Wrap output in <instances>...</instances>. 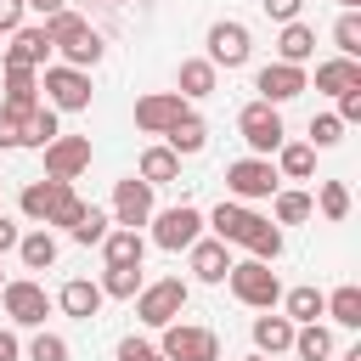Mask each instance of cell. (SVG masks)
<instances>
[{
  "instance_id": "10",
  "label": "cell",
  "mask_w": 361,
  "mask_h": 361,
  "mask_svg": "<svg viewBox=\"0 0 361 361\" xmlns=\"http://www.w3.org/2000/svg\"><path fill=\"white\" fill-rule=\"evenodd\" d=\"M152 243L164 248V254H180V248H192L197 237H203V214L192 209V203H175V209H158L152 220Z\"/></svg>"
},
{
  "instance_id": "30",
  "label": "cell",
  "mask_w": 361,
  "mask_h": 361,
  "mask_svg": "<svg viewBox=\"0 0 361 361\" xmlns=\"http://www.w3.org/2000/svg\"><path fill=\"white\" fill-rule=\"evenodd\" d=\"M135 175L147 180V186H169V180H180V158L158 141V147H147L141 152V164H135Z\"/></svg>"
},
{
  "instance_id": "37",
  "label": "cell",
  "mask_w": 361,
  "mask_h": 361,
  "mask_svg": "<svg viewBox=\"0 0 361 361\" xmlns=\"http://www.w3.org/2000/svg\"><path fill=\"white\" fill-rule=\"evenodd\" d=\"M310 203H316V209H322V220H333V226H338V220H350V186H344V180H322Z\"/></svg>"
},
{
  "instance_id": "24",
  "label": "cell",
  "mask_w": 361,
  "mask_h": 361,
  "mask_svg": "<svg viewBox=\"0 0 361 361\" xmlns=\"http://www.w3.org/2000/svg\"><path fill=\"white\" fill-rule=\"evenodd\" d=\"M282 350H293V322L276 310L254 316V355H282Z\"/></svg>"
},
{
  "instance_id": "4",
  "label": "cell",
  "mask_w": 361,
  "mask_h": 361,
  "mask_svg": "<svg viewBox=\"0 0 361 361\" xmlns=\"http://www.w3.org/2000/svg\"><path fill=\"white\" fill-rule=\"evenodd\" d=\"M226 282H231V293H237L248 310H276V305H282V282H276V271L259 265V259H231Z\"/></svg>"
},
{
  "instance_id": "20",
  "label": "cell",
  "mask_w": 361,
  "mask_h": 361,
  "mask_svg": "<svg viewBox=\"0 0 361 361\" xmlns=\"http://www.w3.org/2000/svg\"><path fill=\"white\" fill-rule=\"evenodd\" d=\"M17 135H23V147H34V152H39V147H51V141L62 135V113L39 102V107H28V113L17 118Z\"/></svg>"
},
{
  "instance_id": "44",
  "label": "cell",
  "mask_w": 361,
  "mask_h": 361,
  "mask_svg": "<svg viewBox=\"0 0 361 361\" xmlns=\"http://www.w3.org/2000/svg\"><path fill=\"white\" fill-rule=\"evenodd\" d=\"M23 17H28V6H23V0H0V34L23 28Z\"/></svg>"
},
{
  "instance_id": "25",
  "label": "cell",
  "mask_w": 361,
  "mask_h": 361,
  "mask_svg": "<svg viewBox=\"0 0 361 361\" xmlns=\"http://www.w3.org/2000/svg\"><path fill=\"white\" fill-rule=\"evenodd\" d=\"M355 85H361V62H350V56L316 62V90H322V96H344V90H355Z\"/></svg>"
},
{
  "instance_id": "45",
  "label": "cell",
  "mask_w": 361,
  "mask_h": 361,
  "mask_svg": "<svg viewBox=\"0 0 361 361\" xmlns=\"http://www.w3.org/2000/svg\"><path fill=\"white\" fill-rule=\"evenodd\" d=\"M23 147V135H17V118L11 113H0V152H17Z\"/></svg>"
},
{
  "instance_id": "34",
  "label": "cell",
  "mask_w": 361,
  "mask_h": 361,
  "mask_svg": "<svg viewBox=\"0 0 361 361\" xmlns=\"http://www.w3.org/2000/svg\"><path fill=\"white\" fill-rule=\"evenodd\" d=\"M293 355H299V361H333V333H327L322 322L293 327Z\"/></svg>"
},
{
  "instance_id": "13",
  "label": "cell",
  "mask_w": 361,
  "mask_h": 361,
  "mask_svg": "<svg viewBox=\"0 0 361 361\" xmlns=\"http://www.w3.org/2000/svg\"><path fill=\"white\" fill-rule=\"evenodd\" d=\"M45 152V180H79L90 169V135H56Z\"/></svg>"
},
{
  "instance_id": "41",
  "label": "cell",
  "mask_w": 361,
  "mask_h": 361,
  "mask_svg": "<svg viewBox=\"0 0 361 361\" xmlns=\"http://www.w3.org/2000/svg\"><path fill=\"white\" fill-rule=\"evenodd\" d=\"M338 141H344V124H338L333 113H316V118H310V147L327 152V147H338Z\"/></svg>"
},
{
  "instance_id": "15",
  "label": "cell",
  "mask_w": 361,
  "mask_h": 361,
  "mask_svg": "<svg viewBox=\"0 0 361 361\" xmlns=\"http://www.w3.org/2000/svg\"><path fill=\"white\" fill-rule=\"evenodd\" d=\"M186 113H192V107H186L175 90H152V96H141V102H135V130H141V135H164V130H169V124H180Z\"/></svg>"
},
{
  "instance_id": "42",
  "label": "cell",
  "mask_w": 361,
  "mask_h": 361,
  "mask_svg": "<svg viewBox=\"0 0 361 361\" xmlns=\"http://www.w3.org/2000/svg\"><path fill=\"white\" fill-rule=\"evenodd\" d=\"M118 361H164V355H158V344H147V338H118Z\"/></svg>"
},
{
  "instance_id": "8",
  "label": "cell",
  "mask_w": 361,
  "mask_h": 361,
  "mask_svg": "<svg viewBox=\"0 0 361 361\" xmlns=\"http://www.w3.org/2000/svg\"><path fill=\"white\" fill-rule=\"evenodd\" d=\"M276 186H282V175H276L271 158H237V164H226V192H231V203H259V197H271Z\"/></svg>"
},
{
  "instance_id": "23",
  "label": "cell",
  "mask_w": 361,
  "mask_h": 361,
  "mask_svg": "<svg viewBox=\"0 0 361 361\" xmlns=\"http://www.w3.org/2000/svg\"><path fill=\"white\" fill-rule=\"evenodd\" d=\"M56 305H62V316H73V322H90V316L102 310V288H96L90 276H73V282H62Z\"/></svg>"
},
{
  "instance_id": "33",
  "label": "cell",
  "mask_w": 361,
  "mask_h": 361,
  "mask_svg": "<svg viewBox=\"0 0 361 361\" xmlns=\"http://www.w3.org/2000/svg\"><path fill=\"white\" fill-rule=\"evenodd\" d=\"M102 254H107V265H141V259H147V237L113 226V231L102 237Z\"/></svg>"
},
{
  "instance_id": "17",
  "label": "cell",
  "mask_w": 361,
  "mask_h": 361,
  "mask_svg": "<svg viewBox=\"0 0 361 361\" xmlns=\"http://www.w3.org/2000/svg\"><path fill=\"white\" fill-rule=\"evenodd\" d=\"M254 220H259V214H254L248 203H231V197H226V203H214V214H203V231H209L214 243H226V248H231V243H243V237H248V226H254Z\"/></svg>"
},
{
  "instance_id": "1",
  "label": "cell",
  "mask_w": 361,
  "mask_h": 361,
  "mask_svg": "<svg viewBox=\"0 0 361 361\" xmlns=\"http://www.w3.org/2000/svg\"><path fill=\"white\" fill-rule=\"evenodd\" d=\"M85 209H90V203L73 192V180H28V186H23V214H28L34 226H62V231H73Z\"/></svg>"
},
{
  "instance_id": "27",
  "label": "cell",
  "mask_w": 361,
  "mask_h": 361,
  "mask_svg": "<svg viewBox=\"0 0 361 361\" xmlns=\"http://www.w3.org/2000/svg\"><path fill=\"white\" fill-rule=\"evenodd\" d=\"M237 248H248V259H259V265H276V259H282V226L259 214V220L248 226V237H243Z\"/></svg>"
},
{
  "instance_id": "36",
  "label": "cell",
  "mask_w": 361,
  "mask_h": 361,
  "mask_svg": "<svg viewBox=\"0 0 361 361\" xmlns=\"http://www.w3.org/2000/svg\"><path fill=\"white\" fill-rule=\"evenodd\" d=\"M327 316H333L338 327H350V333H355V327H361V288H355V282L333 288V293H327Z\"/></svg>"
},
{
  "instance_id": "53",
  "label": "cell",
  "mask_w": 361,
  "mask_h": 361,
  "mask_svg": "<svg viewBox=\"0 0 361 361\" xmlns=\"http://www.w3.org/2000/svg\"><path fill=\"white\" fill-rule=\"evenodd\" d=\"M102 6H113V0H102Z\"/></svg>"
},
{
  "instance_id": "43",
  "label": "cell",
  "mask_w": 361,
  "mask_h": 361,
  "mask_svg": "<svg viewBox=\"0 0 361 361\" xmlns=\"http://www.w3.org/2000/svg\"><path fill=\"white\" fill-rule=\"evenodd\" d=\"M259 6H265L271 23H299V6H305V0H259Z\"/></svg>"
},
{
  "instance_id": "46",
  "label": "cell",
  "mask_w": 361,
  "mask_h": 361,
  "mask_svg": "<svg viewBox=\"0 0 361 361\" xmlns=\"http://www.w3.org/2000/svg\"><path fill=\"white\" fill-rule=\"evenodd\" d=\"M0 361H23V338H17V327H0Z\"/></svg>"
},
{
  "instance_id": "32",
  "label": "cell",
  "mask_w": 361,
  "mask_h": 361,
  "mask_svg": "<svg viewBox=\"0 0 361 361\" xmlns=\"http://www.w3.org/2000/svg\"><path fill=\"white\" fill-rule=\"evenodd\" d=\"M310 214H316L310 192H293V186H276V192H271V220H276V226H305Z\"/></svg>"
},
{
  "instance_id": "18",
  "label": "cell",
  "mask_w": 361,
  "mask_h": 361,
  "mask_svg": "<svg viewBox=\"0 0 361 361\" xmlns=\"http://www.w3.org/2000/svg\"><path fill=\"white\" fill-rule=\"evenodd\" d=\"M0 68H6V102H0V113L23 118L28 107H39V73L34 68H11V62H0Z\"/></svg>"
},
{
  "instance_id": "5",
  "label": "cell",
  "mask_w": 361,
  "mask_h": 361,
  "mask_svg": "<svg viewBox=\"0 0 361 361\" xmlns=\"http://www.w3.org/2000/svg\"><path fill=\"white\" fill-rule=\"evenodd\" d=\"M39 90H45V107H56V113H85V107H90V73H85V68L45 62Z\"/></svg>"
},
{
  "instance_id": "47",
  "label": "cell",
  "mask_w": 361,
  "mask_h": 361,
  "mask_svg": "<svg viewBox=\"0 0 361 361\" xmlns=\"http://www.w3.org/2000/svg\"><path fill=\"white\" fill-rule=\"evenodd\" d=\"M17 237H23V226H17L11 214H0V254H11V248H17Z\"/></svg>"
},
{
  "instance_id": "38",
  "label": "cell",
  "mask_w": 361,
  "mask_h": 361,
  "mask_svg": "<svg viewBox=\"0 0 361 361\" xmlns=\"http://www.w3.org/2000/svg\"><path fill=\"white\" fill-rule=\"evenodd\" d=\"M107 231H113V214H107V209H96V203H90V209H85V214H79V226H73V231H68V237H73V243H79V248H102V237H107Z\"/></svg>"
},
{
  "instance_id": "9",
  "label": "cell",
  "mask_w": 361,
  "mask_h": 361,
  "mask_svg": "<svg viewBox=\"0 0 361 361\" xmlns=\"http://www.w3.org/2000/svg\"><path fill=\"white\" fill-rule=\"evenodd\" d=\"M237 130H243V141H248V158H271V152L288 141L282 113H276V107H265V102H248V107L237 113Z\"/></svg>"
},
{
  "instance_id": "3",
  "label": "cell",
  "mask_w": 361,
  "mask_h": 361,
  "mask_svg": "<svg viewBox=\"0 0 361 361\" xmlns=\"http://www.w3.org/2000/svg\"><path fill=\"white\" fill-rule=\"evenodd\" d=\"M186 299H192V288H186L180 276H158V282H147L130 305H135V322H141V327H169V322H180Z\"/></svg>"
},
{
  "instance_id": "49",
  "label": "cell",
  "mask_w": 361,
  "mask_h": 361,
  "mask_svg": "<svg viewBox=\"0 0 361 361\" xmlns=\"http://www.w3.org/2000/svg\"><path fill=\"white\" fill-rule=\"evenodd\" d=\"M338 361H361V350H350V355H338Z\"/></svg>"
},
{
  "instance_id": "28",
  "label": "cell",
  "mask_w": 361,
  "mask_h": 361,
  "mask_svg": "<svg viewBox=\"0 0 361 361\" xmlns=\"http://www.w3.org/2000/svg\"><path fill=\"white\" fill-rule=\"evenodd\" d=\"M17 259H23L28 271H51V265H56V237H51V226L23 231V237H17Z\"/></svg>"
},
{
  "instance_id": "51",
  "label": "cell",
  "mask_w": 361,
  "mask_h": 361,
  "mask_svg": "<svg viewBox=\"0 0 361 361\" xmlns=\"http://www.w3.org/2000/svg\"><path fill=\"white\" fill-rule=\"evenodd\" d=\"M248 361H271V355H248Z\"/></svg>"
},
{
  "instance_id": "35",
  "label": "cell",
  "mask_w": 361,
  "mask_h": 361,
  "mask_svg": "<svg viewBox=\"0 0 361 361\" xmlns=\"http://www.w3.org/2000/svg\"><path fill=\"white\" fill-rule=\"evenodd\" d=\"M96 288H102V299H135L147 282H141V265H107Z\"/></svg>"
},
{
  "instance_id": "48",
  "label": "cell",
  "mask_w": 361,
  "mask_h": 361,
  "mask_svg": "<svg viewBox=\"0 0 361 361\" xmlns=\"http://www.w3.org/2000/svg\"><path fill=\"white\" fill-rule=\"evenodd\" d=\"M23 6H28V11H39V23H45V17H56V11H68V0H23Z\"/></svg>"
},
{
  "instance_id": "29",
  "label": "cell",
  "mask_w": 361,
  "mask_h": 361,
  "mask_svg": "<svg viewBox=\"0 0 361 361\" xmlns=\"http://www.w3.org/2000/svg\"><path fill=\"white\" fill-rule=\"evenodd\" d=\"M282 316H288L293 327H305V322L327 316V293L310 288V282H305V288H288V293H282Z\"/></svg>"
},
{
  "instance_id": "31",
  "label": "cell",
  "mask_w": 361,
  "mask_h": 361,
  "mask_svg": "<svg viewBox=\"0 0 361 361\" xmlns=\"http://www.w3.org/2000/svg\"><path fill=\"white\" fill-rule=\"evenodd\" d=\"M276 175L282 180H310L316 175V147L310 141H282L276 147Z\"/></svg>"
},
{
  "instance_id": "52",
  "label": "cell",
  "mask_w": 361,
  "mask_h": 361,
  "mask_svg": "<svg viewBox=\"0 0 361 361\" xmlns=\"http://www.w3.org/2000/svg\"><path fill=\"white\" fill-rule=\"evenodd\" d=\"M135 6H152V0H135Z\"/></svg>"
},
{
  "instance_id": "19",
  "label": "cell",
  "mask_w": 361,
  "mask_h": 361,
  "mask_svg": "<svg viewBox=\"0 0 361 361\" xmlns=\"http://www.w3.org/2000/svg\"><path fill=\"white\" fill-rule=\"evenodd\" d=\"M186 259H192V276L197 282H226V271H231V248L214 243V237H197L186 248Z\"/></svg>"
},
{
  "instance_id": "12",
  "label": "cell",
  "mask_w": 361,
  "mask_h": 361,
  "mask_svg": "<svg viewBox=\"0 0 361 361\" xmlns=\"http://www.w3.org/2000/svg\"><path fill=\"white\" fill-rule=\"evenodd\" d=\"M107 214H113V226L141 231V226L158 214V209H152V186H147L141 175H124V180L113 186V209H107Z\"/></svg>"
},
{
  "instance_id": "7",
  "label": "cell",
  "mask_w": 361,
  "mask_h": 361,
  "mask_svg": "<svg viewBox=\"0 0 361 361\" xmlns=\"http://www.w3.org/2000/svg\"><path fill=\"white\" fill-rule=\"evenodd\" d=\"M209 68L220 73V68H243L248 56H254V34H248V23H237V17H220V23H209Z\"/></svg>"
},
{
  "instance_id": "54",
  "label": "cell",
  "mask_w": 361,
  "mask_h": 361,
  "mask_svg": "<svg viewBox=\"0 0 361 361\" xmlns=\"http://www.w3.org/2000/svg\"><path fill=\"white\" fill-rule=\"evenodd\" d=\"M0 288H6V276H0Z\"/></svg>"
},
{
  "instance_id": "39",
  "label": "cell",
  "mask_w": 361,
  "mask_h": 361,
  "mask_svg": "<svg viewBox=\"0 0 361 361\" xmlns=\"http://www.w3.org/2000/svg\"><path fill=\"white\" fill-rule=\"evenodd\" d=\"M333 45H338V56L361 62V17H355V11H344V17L333 23Z\"/></svg>"
},
{
  "instance_id": "50",
  "label": "cell",
  "mask_w": 361,
  "mask_h": 361,
  "mask_svg": "<svg viewBox=\"0 0 361 361\" xmlns=\"http://www.w3.org/2000/svg\"><path fill=\"white\" fill-rule=\"evenodd\" d=\"M338 6H344V11H355V6H361V0H338Z\"/></svg>"
},
{
  "instance_id": "16",
  "label": "cell",
  "mask_w": 361,
  "mask_h": 361,
  "mask_svg": "<svg viewBox=\"0 0 361 361\" xmlns=\"http://www.w3.org/2000/svg\"><path fill=\"white\" fill-rule=\"evenodd\" d=\"M0 62H11V68H45L51 62V39H45V28L39 23H23V28H11V45H0Z\"/></svg>"
},
{
  "instance_id": "11",
  "label": "cell",
  "mask_w": 361,
  "mask_h": 361,
  "mask_svg": "<svg viewBox=\"0 0 361 361\" xmlns=\"http://www.w3.org/2000/svg\"><path fill=\"white\" fill-rule=\"evenodd\" d=\"M0 305H6V322H11V327H45V316H51L45 282H28V276L6 282V288H0Z\"/></svg>"
},
{
  "instance_id": "14",
  "label": "cell",
  "mask_w": 361,
  "mask_h": 361,
  "mask_svg": "<svg viewBox=\"0 0 361 361\" xmlns=\"http://www.w3.org/2000/svg\"><path fill=\"white\" fill-rule=\"evenodd\" d=\"M254 90H259L265 107H282V102H293L299 90H310V73H305V68H288V62H265V68L254 73Z\"/></svg>"
},
{
  "instance_id": "40",
  "label": "cell",
  "mask_w": 361,
  "mask_h": 361,
  "mask_svg": "<svg viewBox=\"0 0 361 361\" xmlns=\"http://www.w3.org/2000/svg\"><path fill=\"white\" fill-rule=\"evenodd\" d=\"M28 361H68V338L62 333H45V327H34V338H28V350H23Z\"/></svg>"
},
{
  "instance_id": "6",
  "label": "cell",
  "mask_w": 361,
  "mask_h": 361,
  "mask_svg": "<svg viewBox=\"0 0 361 361\" xmlns=\"http://www.w3.org/2000/svg\"><path fill=\"white\" fill-rule=\"evenodd\" d=\"M158 333H164V344H158L164 361H220V338H214V327L169 322V327H158Z\"/></svg>"
},
{
  "instance_id": "2",
  "label": "cell",
  "mask_w": 361,
  "mask_h": 361,
  "mask_svg": "<svg viewBox=\"0 0 361 361\" xmlns=\"http://www.w3.org/2000/svg\"><path fill=\"white\" fill-rule=\"evenodd\" d=\"M39 28H45V39H51V51H56L68 68H85V73H90V68L102 62V51H107L102 34H96L79 11H56V17H45Z\"/></svg>"
},
{
  "instance_id": "26",
  "label": "cell",
  "mask_w": 361,
  "mask_h": 361,
  "mask_svg": "<svg viewBox=\"0 0 361 361\" xmlns=\"http://www.w3.org/2000/svg\"><path fill=\"white\" fill-rule=\"evenodd\" d=\"M164 147H169L175 158H197V152L209 147V124H203L197 113H186L180 124H169V130H164Z\"/></svg>"
},
{
  "instance_id": "22",
  "label": "cell",
  "mask_w": 361,
  "mask_h": 361,
  "mask_svg": "<svg viewBox=\"0 0 361 361\" xmlns=\"http://www.w3.org/2000/svg\"><path fill=\"white\" fill-rule=\"evenodd\" d=\"M214 85H220V73H214L203 56H186L180 73H175V96H180V102H203V96H214Z\"/></svg>"
},
{
  "instance_id": "21",
  "label": "cell",
  "mask_w": 361,
  "mask_h": 361,
  "mask_svg": "<svg viewBox=\"0 0 361 361\" xmlns=\"http://www.w3.org/2000/svg\"><path fill=\"white\" fill-rule=\"evenodd\" d=\"M310 56H316V28H310V23H282V34H276V62L305 68Z\"/></svg>"
}]
</instances>
